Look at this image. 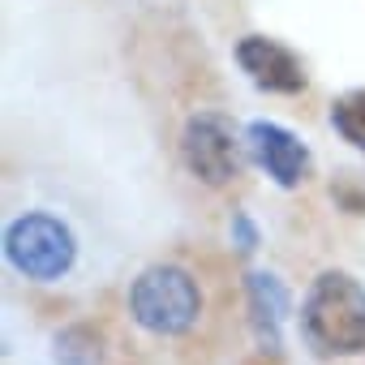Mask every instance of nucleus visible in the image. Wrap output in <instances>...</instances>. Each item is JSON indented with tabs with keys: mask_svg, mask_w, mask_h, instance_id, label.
I'll use <instances>...</instances> for the list:
<instances>
[{
	"mask_svg": "<svg viewBox=\"0 0 365 365\" xmlns=\"http://www.w3.org/2000/svg\"><path fill=\"white\" fill-rule=\"evenodd\" d=\"M5 258L26 279H61L73 267V258H78V241L56 215L35 211V215H22V220L9 224Z\"/></svg>",
	"mask_w": 365,
	"mask_h": 365,
	"instance_id": "7ed1b4c3",
	"label": "nucleus"
},
{
	"mask_svg": "<svg viewBox=\"0 0 365 365\" xmlns=\"http://www.w3.org/2000/svg\"><path fill=\"white\" fill-rule=\"evenodd\" d=\"M301 335L318 356L365 352V288L344 271H322L301 301Z\"/></svg>",
	"mask_w": 365,
	"mask_h": 365,
	"instance_id": "f257e3e1",
	"label": "nucleus"
},
{
	"mask_svg": "<svg viewBox=\"0 0 365 365\" xmlns=\"http://www.w3.org/2000/svg\"><path fill=\"white\" fill-rule=\"evenodd\" d=\"M245 146L254 155L258 168H267V176L275 180L279 190H297L301 180L309 176V150L297 133H288L284 125L271 120H254L245 129Z\"/></svg>",
	"mask_w": 365,
	"mask_h": 365,
	"instance_id": "39448f33",
	"label": "nucleus"
},
{
	"mask_svg": "<svg viewBox=\"0 0 365 365\" xmlns=\"http://www.w3.org/2000/svg\"><path fill=\"white\" fill-rule=\"evenodd\" d=\"M56 365H103V335L95 327H65L52 344Z\"/></svg>",
	"mask_w": 365,
	"mask_h": 365,
	"instance_id": "6e6552de",
	"label": "nucleus"
},
{
	"mask_svg": "<svg viewBox=\"0 0 365 365\" xmlns=\"http://www.w3.org/2000/svg\"><path fill=\"white\" fill-rule=\"evenodd\" d=\"M331 125H335V133H339L348 146L365 150V86L348 91V95H339V99L331 103Z\"/></svg>",
	"mask_w": 365,
	"mask_h": 365,
	"instance_id": "1a4fd4ad",
	"label": "nucleus"
},
{
	"mask_svg": "<svg viewBox=\"0 0 365 365\" xmlns=\"http://www.w3.org/2000/svg\"><path fill=\"white\" fill-rule=\"evenodd\" d=\"M250 309H254V331H258V339H262L271 352H279V322H284V314H288V292H284V284H279L275 275H267V271H254V275H250Z\"/></svg>",
	"mask_w": 365,
	"mask_h": 365,
	"instance_id": "0eeeda50",
	"label": "nucleus"
},
{
	"mask_svg": "<svg viewBox=\"0 0 365 365\" xmlns=\"http://www.w3.org/2000/svg\"><path fill=\"white\" fill-rule=\"evenodd\" d=\"M129 314L150 335H185L202 314V292L185 267H146L129 288Z\"/></svg>",
	"mask_w": 365,
	"mask_h": 365,
	"instance_id": "f03ea898",
	"label": "nucleus"
},
{
	"mask_svg": "<svg viewBox=\"0 0 365 365\" xmlns=\"http://www.w3.org/2000/svg\"><path fill=\"white\" fill-rule=\"evenodd\" d=\"M237 65L250 73L254 86L271 91V95H297V91L305 86L301 61H297L284 43H275V39H267V35H245V39L237 43Z\"/></svg>",
	"mask_w": 365,
	"mask_h": 365,
	"instance_id": "423d86ee",
	"label": "nucleus"
},
{
	"mask_svg": "<svg viewBox=\"0 0 365 365\" xmlns=\"http://www.w3.org/2000/svg\"><path fill=\"white\" fill-rule=\"evenodd\" d=\"M180 159H185V168L202 185L220 190L241 172V142H237V133L224 116L198 112V116L185 120V133H180Z\"/></svg>",
	"mask_w": 365,
	"mask_h": 365,
	"instance_id": "20e7f679",
	"label": "nucleus"
},
{
	"mask_svg": "<svg viewBox=\"0 0 365 365\" xmlns=\"http://www.w3.org/2000/svg\"><path fill=\"white\" fill-rule=\"evenodd\" d=\"M232 237H237V250L241 254H254L258 250V232H254V224L245 215H232Z\"/></svg>",
	"mask_w": 365,
	"mask_h": 365,
	"instance_id": "9d476101",
	"label": "nucleus"
}]
</instances>
